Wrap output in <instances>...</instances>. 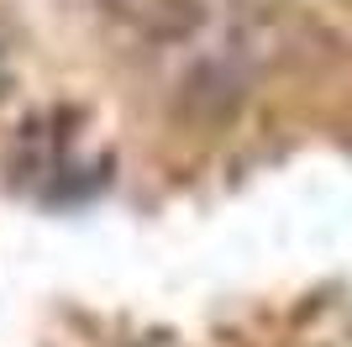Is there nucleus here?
Returning a JSON list of instances; mask_svg holds the SVG:
<instances>
[{"label":"nucleus","instance_id":"obj_1","mask_svg":"<svg viewBox=\"0 0 352 347\" xmlns=\"http://www.w3.org/2000/svg\"><path fill=\"white\" fill-rule=\"evenodd\" d=\"M116 11L132 21L137 32L158 37V43H179L200 27V0H116Z\"/></svg>","mask_w":352,"mask_h":347}]
</instances>
